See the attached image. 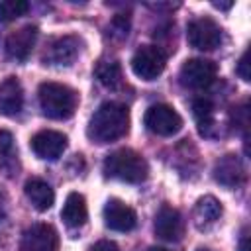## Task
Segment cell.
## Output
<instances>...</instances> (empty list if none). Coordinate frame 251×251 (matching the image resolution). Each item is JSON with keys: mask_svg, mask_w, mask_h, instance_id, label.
<instances>
[{"mask_svg": "<svg viewBox=\"0 0 251 251\" xmlns=\"http://www.w3.org/2000/svg\"><path fill=\"white\" fill-rule=\"evenodd\" d=\"M88 251H118V245H116L114 241L102 239V241H96Z\"/></svg>", "mask_w": 251, "mask_h": 251, "instance_id": "cell-24", "label": "cell"}, {"mask_svg": "<svg viewBox=\"0 0 251 251\" xmlns=\"http://www.w3.org/2000/svg\"><path fill=\"white\" fill-rule=\"evenodd\" d=\"M78 49H80V41L73 35H63V37H57L49 49L45 51V63L49 65H73V61L76 59L78 55Z\"/></svg>", "mask_w": 251, "mask_h": 251, "instance_id": "cell-14", "label": "cell"}, {"mask_svg": "<svg viewBox=\"0 0 251 251\" xmlns=\"http://www.w3.org/2000/svg\"><path fill=\"white\" fill-rule=\"evenodd\" d=\"M18 149L10 131L0 129V171L6 176H12L18 171Z\"/></svg>", "mask_w": 251, "mask_h": 251, "instance_id": "cell-19", "label": "cell"}, {"mask_svg": "<svg viewBox=\"0 0 251 251\" xmlns=\"http://www.w3.org/2000/svg\"><path fill=\"white\" fill-rule=\"evenodd\" d=\"M218 73L216 63L208 61V59H188L178 73L180 84L184 88H192V90H200L206 88L214 82Z\"/></svg>", "mask_w": 251, "mask_h": 251, "instance_id": "cell-7", "label": "cell"}, {"mask_svg": "<svg viewBox=\"0 0 251 251\" xmlns=\"http://www.w3.org/2000/svg\"><path fill=\"white\" fill-rule=\"evenodd\" d=\"M167 65V55L157 45H143L131 57V71L141 80H155Z\"/></svg>", "mask_w": 251, "mask_h": 251, "instance_id": "cell-4", "label": "cell"}, {"mask_svg": "<svg viewBox=\"0 0 251 251\" xmlns=\"http://www.w3.org/2000/svg\"><path fill=\"white\" fill-rule=\"evenodd\" d=\"M143 124L151 133L169 137V135H175L182 127V118L178 116L175 108L167 104H153L147 108L143 116Z\"/></svg>", "mask_w": 251, "mask_h": 251, "instance_id": "cell-5", "label": "cell"}, {"mask_svg": "<svg viewBox=\"0 0 251 251\" xmlns=\"http://www.w3.org/2000/svg\"><path fill=\"white\" fill-rule=\"evenodd\" d=\"M104 224L114 231H131L137 226V216L133 208L118 198H110L104 206Z\"/></svg>", "mask_w": 251, "mask_h": 251, "instance_id": "cell-10", "label": "cell"}, {"mask_svg": "<svg viewBox=\"0 0 251 251\" xmlns=\"http://www.w3.org/2000/svg\"><path fill=\"white\" fill-rule=\"evenodd\" d=\"M29 145L37 157L47 159V161H55L67 149V135H63L61 131H55V129H43L31 137Z\"/></svg>", "mask_w": 251, "mask_h": 251, "instance_id": "cell-9", "label": "cell"}, {"mask_svg": "<svg viewBox=\"0 0 251 251\" xmlns=\"http://www.w3.org/2000/svg\"><path fill=\"white\" fill-rule=\"evenodd\" d=\"M29 4L24 0H6L0 2V22H12L27 12Z\"/></svg>", "mask_w": 251, "mask_h": 251, "instance_id": "cell-22", "label": "cell"}, {"mask_svg": "<svg viewBox=\"0 0 251 251\" xmlns=\"http://www.w3.org/2000/svg\"><path fill=\"white\" fill-rule=\"evenodd\" d=\"M39 106L51 120H67L76 110V92L61 82H43L39 86Z\"/></svg>", "mask_w": 251, "mask_h": 251, "instance_id": "cell-2", "label": "cell"}, {"mask_svg": "<svg viewBox=\"0 0 251 251\" xmlns=\"http://www.w3.org/2000/svg\"><path fill=\"white\" fill-rule=\"evenodd\" d=\"M22 251H59V233L51 224L29 226L20 243Z\"/></svg>", "mask_w": 251, "mask_h": 251, "instance_id": "cell-8", "label": "cell"}, {"mask_svg": "<svg viewBox=\"0 0 251 251\" xmlns=\"http://www.w3.org/2000/svg\"><path fill=\"white\" fill-rule=\"evenodd\" d=\"M192 218H194V224L200 229L210 227L212 224H216L222 218V204H220V200L210 196V194L198 198V202L194 206V212H192Z\"/></svg>", "mask_w": 251, "mask_h": 251, "instance_id": "cell-18", "label": "cell"}, {"mask_svg": "<svg viewBox=\"0 0 251 251\" xmlns=\"http://www.w3.org/2000/svg\"><path fill=\"white\" fill-rule=\"evenodd\" d=\"M239 251H249V235L243 233L239 239Z\"/></svg>", "mask_w": 251, "mask_h": 251, "instance_id": "cell-25", "label": "cell"}, {"mask_svg": "<svg viewBox=\"0 0 251 251\" xmlns=\"http://www.w3.org/2000/svg\"><path fill=\"white\" fill-rule=\"evenodd\" d=\"M194 118L198 124V129L202 135H210V129L214 127V104L208 98H198L194 102Z\"/></svg>", "mask_w": 251, "mask_h": 251, "instance_id": "cell-20", "label": "cell"}, {"mask_svg": "<svg viewBox=\"0 0 251 251\" xmlns=\"http://www.w3.org/2000/svg\"><path fill=\"white\" fill-rule=\"evenodd\" d=\"M186 39L194 49L212 51L222 43V27L212 18H198L188 24Z\"/></svg>", "mask_w": 251, "mask_h": 251, "instance_id": "cell-6", "label": "cell"}, {"mask_svg": "<svg viewBox=\"0 0 251 251\" xmlns=\"http://www.w3.org/2000/svg\"><path fill=\"white\" fill-rule=\"evenodd\" d=\"M61 218L69 227H80L84 226L86 218H88V210H86V200L82 194L78 192H71L65 198L63 210H61Z\"/></svg>", "mask_w": 251, "mask_h": 251, "instance_id": "cell-17", "label": "cell"}, {"mask_svg": "<svg viewBox=\"0 0 251 251\" xmlns=\"http://www.w3.org/2000/svg\"><path fill=\"white\" fill-rule=\"evenodd\" d=\"M235 73H237L243 80H249V51H245V53L241 55V59H239V63H237Z\"/></svg>", "mask_w": 251, "mask_h": 251, "instance_id": "cell-23", "label": "cell"}, {"mask_svg": "<svg viewBox=\"0 0 251 251\" xmlns=\"http://www.w3.org/2000/svg\"><path fill=\"white\" fill-rule=\"evenodd\" d=\"M24 108V88L16 76H8L0 82V114L14 118Z\"/></svg>", "mask_w": 251, "mask_h": 251, "instance_id": "cell-13", "label": "cell"}, {"mask_svg": "<svg viewBox=\"0 0 251 251\" xmlns=\"http://www.w3.org/2000/svg\"><path fill=\"white\" fill-rule=\"evenodd\" d=\"M214 176L224 186H237L245 180V169L237 155H226L222 161L216 163Z\"/></svg>", "mask_w": 251, "mask_h": 251, "instance_id": "cell-15", "label": "cell"}, {"mask_svg": "<svg viewBox=\"0 0 251 251\" xmlns=\"http://www.w3.org/2000/svg\"><path fill=\"white\" fill-rule=\"evenodd\" d=\"M129 110L120 102H104L92 114L86 135L96 143H110L127 133Z\"/></svg>", "mask_w": 251, "mask_h": 251, "instance_id": "cell-1", "label": "cell"}, {"mask_svg": "<svg viewBox=\"0 0 251 251\" xmlns=\"http://www.w3.org/2000/svg\"><path fill=\"white\" fill-rule=\"evenodd\" d=\"M24 192H25L27 200L31 202V206L39 212L49 210L55 202V192L43 178H29L24 186Z\"/></svg>", "mask_w": 251, "mask_h": 251, "instance_id": "cell-16", "label": "cell"}, {"mask_svg": "<svg viewBox=\"0 0 251 251\" xmlns=\"http://www.w3.org/2000/svg\"><path fill=\"white\" fill-rule=\"evenodd\" d=\"M96 76L106 88H118L122 84V69L118 61H100L96 67Z\"/></svg>", "mask_w": 251, "mask_h": 251, "instance_id": "cell-21", "label": "cell"}, {"mask_svg": "<svg viewBox=\"0 0 251 251\" xmlns=\"http://www.w3.org/2000/svg\"><path fill=\"white\" fill-rule=\"evenodd\" d=\"M149 251H165V249H161V247H151Z\"/></svg>", "mask_w": 251, "mask_h": 251, "instance_id": "cell-26", "label": "cell"}, {"mask_svg": "<svg viewBox=\"0 0 251 251\" xmlns=\"http://www.w3.org/2000/svg\"><path fill=\"white\" fill-rule=\"evenodd\" d=\"M37 41V27L24 25L8 35L6 39V55L12 61H25Z\"/></svg>", "mask_w": 251, "mask_h": 251, "instance_id": "cell-12", "label": "cell"}, {"mask_svg": "<svg viewBox=\"0 0 251 251\" xmlns=\"http://www.w3.org/2000/svg\"><path fill=\"white\" fill-rule=\"evenodd\" d=\"M198 251H210V249H198Z\"/></svg>", "mask_w": 251, "mask_h": 251, "instance_id": "cell-27", "label": "cell"}, {"mask_svg": "<svg viewBox=\"0 0 251 251\" xmlns=\"http://www.w3.org/2000/svg\"><path fill=\"white\" fill-rule=\"evenodd\" d=\"M106 176L124 180V182H143L147 178L149 167L147 161L133 149H118L104 159Z\"/></svg>", "mask_w": 251, "mask_h": 251, "instance_id": "cell-3", "label": "cell"}, {"mask_svg": "<svg viewBox=\"0 0 251 251\" xmlns=\"http://www.w3.org/2000/svg\"><path fill=\"white\" fill-rule=\"evenodd\" d=\"M155 233L165 241H178L184 233V222L178 210L171 206H161L155 216Z\"/></svg>", "mask_w": 251, "mask_h": 251, "instance_id": "cell-11", "label": "cell"}]
</instances>
